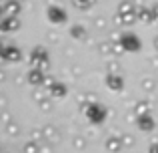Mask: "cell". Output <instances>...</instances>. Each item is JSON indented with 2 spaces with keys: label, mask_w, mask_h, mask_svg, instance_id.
Returning a JSON list of instances; mask_svg holds the SVG:
<instances>
[{
  "label": "cell",
  "mask_w": 158,
  "mask_h": 153,
  "mask_svg": "<svg viewBox=\"0 0 158 153\" xmlns=\"http://www.w3.org/2000/svg\"><path fill=\"white\" fill-rule=\"evenodd\" d=\"M86 117L92 125H100L106 119V109L102 105H88L86 107Z\"/></svg>",
  "instance_id": "obj_1"
},
{
  "label": "cell",
  "mask_w": 158,
  "mask_h": 153,
  "mask_svg": "<svg viewBox=\"0 0 158 153\" xmlns=\"http://www.w3.org/2000/svg\"><path fill=\"white\" fill-rule=\"evenodd\" d=\"M138 129L140 131H152L154 129V119L150 117L148 113H144V115H138Z\"/></svg>",
  "instance_id": "obj_2"
},
{
  "label": "cell",
  "mask_w": 158,
  "mask_h": 153,
  "mask_svg": "<svg viewBox=\"0 0 158 153\" xmlns=\"http://www.w3.org/2000/svg\"><path fill=\"white\" fill-rule=\"evenodd\" d=\"M120 147H124L122 137H108V141H106V149L108 151H120Z\"/></svg>",
  "instance_id": "obj_3"
},
{
  "label": "cell",
  "mask_w": 158,
  "mask_h": 153,
  "mask_svg": "<svg viewBox=\"0 0 158 153\" xmlns=\"http://www.w3.org/2000/svg\"><path fill=\"white\" fill-rule=\"evenodd\" d=\"M38 141H28L26 145H24V153H38V145H36Z\"/></svg>",
  "instance_id": "obj_4"
},
{
  "label": "cell",
  "mask_w": 158,
  "mask_h": 153,
  "mask_svg": "<svg viewBox=\"0 0 158 153\" xmlns=\"http://www.w3.org/2000/svg\"><path fill=\"white\" fill-rule=\"evenodd\" d=\"M122 143H124V145H132V143H134V137H130V135H122Z\"/></svg>",
  "instance_id": "obj_5"
},
{
  "label": "cell",
  "mask_w": 158,
  "mask_h": 153,
  "mask_svg": "<svg viewBox=\"0 0 158 153\" xmlns=\"http://www.w3.org/2000/svg\"><path fill=\"white\" fill-rule=\"evenodd\" d=\"M108 87H114V89L118 91V89H120V83L116 81V79H108Z\"/></svg>",
  "instance_id": "obj_6"
}]
</instances>
